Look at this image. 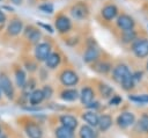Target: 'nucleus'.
I'll return each instance as SVG.
<instances>
[{
	"label": "nucleus",
	"instance_id": "20",
	"mask_svg": "<svg viewBox=\"0 0 148 138\" xmlns=\"http://www.w3.org/2000/svg\"><path fill=\"white\" fill-rule=\"evenodd\" d=\"M22 29H23V23H22L21 20H17V19L10 21V23H9L8 27H7L8 34H9V35H13V36L18 35V34L22 31Z\"/></svg>",
	"mask_w": 148,
	"mask_h": 138
},
{
	"label": "nucleus",
	"instance_id": "9",
	"mask_svg": "<svg viewBox=\"0 0 148 138\" xmlns=\"http://www.w3.org/2000/svg\"><path fill=\"white\" fill-rule=\"evenodd\" d=\"M72 28V22L69 20L68 16L64 15V14H60L57 16L56 19V29L60 32V34H66L71 30Z\"/></svg>",
	"mask_w": 148,
	"mask_h": 138
},
{
	"label": "nucleus",
	"instance_id": "8",
	"mask_svg": "<svg viewBox=\"0 0 148 138\" xmlns=\"http://www.w3.org/2000/svg\"><path fill=\"white\" fill-rule=\"evenodd\" d=\"M51 44L47 43V42H43V43H39L36 45V49H35V57L36 59H38L39 61H45L49 56L52 53L51 52Z\"/></svg>",
	"mask_w": 148,
	"mask_h": 138
},
{
	"label": "nucleus",
	"instance_id": "13",
	"mask_svg": "<svg viewBox=\"0 0 148 138\" xmlns=\"http://www.w3.org/2000/svg\"><path fill=\"white\" fill-rule=\"evenodd\" d=\"M25 133L29 138H42L43 137V131L40 126L34 122H30L25 125Z\"/></svg>",
	"mask_w": 148,
	"mask_h": 138
},
{
	"label": "nucleus",
	"instance_id": "14",
	"mask_svg": "<svg viewBox=\"0 0 148 138\" xmlns=\"http://www.w3.org/2000/svg\"><path fill=\"white\" fill-rule=\"evenodd\" d=\"M82 119L87 123V125H90L92 128H96V126H98L99 116L95 111L90 110V111H86V112L82 114Z\"/></svg>",
	"mask_w": 148,
	"mask_h": 138
},
{
	"label": "nucleus",
	"instance_id": "24",
	"mask_svg": "<svg viewBox=\"0 0 148 138\" xmlns=\"http://www.w3.org/2000/svg\"><path fill=\"white\" fill-rule=\"evenodd\" d=\"M60 60H61V56L58 52H52L49 56V58L45 60V65H46V67L53 70L60 64Z\"/></svg>",
	"mask_w": 148,
	"mask_h": 138
},
{
	"label": "nucleus",
	"instance_id": "35",
	"mask_svg": "<svg viewBox=\"0 0 148 138\" xmlns=\"http://www.w3.org/2000/svg\"><path fill=\"white\" fill-rule=\"evenodd\" d=\"M86 107L89 108V109H91L92 111H95V109L99 108V102H97V101H92L90 104H88V106H86Z\"/></svg>",
	"mask_w": 148,
	"mask_h": 138
},
{
	"label": "nucleus",
	"instance_id": "1",
	"mask_svg": "<svg viewBox=\"0 0 148 138\" xmlns=\"http://www.w3.org/2000/svg\"><path fill=\"white\" fill-rule=\"evenodd\" d=\"M112 79L114 82L119 83L124 90H132L135 86V80L133 73L126 64H118L112 68Z\"/></svg>",
	"mask_w": 148,
	"mask_h": 138
},
{
	"label": "nucleus",
	"instance_id": "25",
	"mask_svg": "<svg viewBox=\"0 0 148 138\" xmlns=\"http://www.w3.org/2000/svg\"><path fill=\"white\" fill-rule=\"evenodd\" d=\"M98 92H99L101 96L104 97V99H109V97L113 96L112 95L113 94V88L111 86L106 85V83H103V82H101L98 85Z\"/></svg>",
	"mask_w": 148,
	"mask_h": 138
},
{
	"label": "nucleus",
	"instance_id": "4",
	"mask_svg": "<svg viewBox=\"0 0 148 138\" xmlns=\"http://www.w3.org/2000/svg\"><path fill=\"white\" fill-rule=\"evenodd\" d=\"M116 123L120 129H127L135 124V115L132 111H123L118 115Z\"/></svg>",
	"mask_w": 148,
	"mask_h": 138
},
{
	"label": "nucleus",
	"instance_id": "19",
	"mask_svg": "<svg viewBox=\"0 0 148 138\" xmlns=\"http://www.w3.org/2000/svg\"><path fill=\"white\" fill-rule=\"evenodd\" d=\"M92 70L96 71L97 73L106 74L108 72H110V71L112 70V65H111V63H109V61H105V60L101 61V60H99V61H96V63L92 64Z\"/></svg>",
	"mask_w": 148,
	"mask_h": 138
},
{
	"label": "nucleus",
	"instance_id": "18",
	"mask_svg": "<svg viewBox=\"0 0 148 138\" xmlns=\"http://www.w3.org/2000/svg\"><path fill=\"white\" fill-rule=\"evenodd\" d=\"M138 39V34L134 29L132 30H125V31H121V35H120V41L125 44H133L135 41Z\"/></svg>",
	"mask_w": 148,
	"mask_h": 138
},
{
	"label": "nucleus",
	"instance_id": "30",
	"mask_svg": "<svg viewBox=\"0 0 148 138\" xmlns=\"http://www.w3.org/2000/svg\"><path fill=\"white\" fill-rule=\"evenodd\" d=\"M38 8H39L42 12H44V13H49V14H52L53 10H54V7H53V5H52L51 2H44V3H42Z\"/></svg>",
	"mask_w": 148,
	"mask_h": 138
},
{
	"label": "nucleus",
	"instance_id": "11",
	"mask_svg": "<svg viewBox=\"0 0 148 138\" xmlns=\"http://www.w3.org/2000/svg\"><path fill=\"white\" fill-rule=\"evenodd\" d=\"M101 15L105 21H111L118 15V8L113 3L105 5L101 10Z\"/></svg>",
	"mask_w": 148,
	"mask_h": 138
},
{
	"label": "nucleus",
	"instance_id": "10",
	"mask_svg": "<svg viewBox=\"0 0 148 138\" xmlns=\"http://www.w3.org/2000/svg\"><path fill=\"white\" fill-rule=\"evenodd\" d=\"M0 88L2 90V93L8 97V99H13L14 97V87L13 83L10 81V79L6 75V74H0Z\"/></svg>",
	"mask_w": 148,
	"mask_h": 138
},
{
	"label": "nucleus",
	"instance_id": "27",
	"mask_svg": "<svg viewBox=\"0 0 148 138\" xmlns=\"http://www.w3.org/2000/svg\"><path fill=\"white\" fill-rule=\"evenodd\" d=\"M138 128L141 132L143 133H148V114L147 112H143L139 121H138Z\"/></svg>",
	"mask_w": 148,
	"mask_h": 138
},
{
	"label": "nucleus",
	"instance_id": "23",
	"mask_svg": "<svg viewBox=\"0 0 148 138\" xmlns=\"http://www.w3.org/2000/svg\"><path fill=\"white\" fill-rule=\"evenodd\" d=\"M44 94L42 89H35L29 94V102L31 106H37L44 100Z\"/></svg>",
	"mask_w": 148,
	"mask_h": 138
},
{
	"label": "nucleus",
	"instance_id": "6",
	"mask_svg": "<svg viewBox=\"0 0 148 138\" xmlns=\"http://www.w3.org/2000/svg\"><path fill=\"white\" fill-rule=\"evenodd\" d=\"M116 24H117V27H118L121 31L132 30V29H134V27H135V21H134V19H133L131 15H128V14H120V15L117 17Z\"/></svg>",
	"mask_w": 148,
	"mask_h": 138
},
{
	"label": "nucleus",
	"instance_id": "33",
	"mask_svg": "<svg viewBox=\"0 0 148 138\" xmlns=\"http://www.w3.org/2000/svg\"><path fill=\"white\" fill-rule=\"evenodd\" d=\"M38 26H39V27H42V28H44V29H46V31H49L50 34H52V32H53V28H52L50 24H45V23L38 22Z\"/></svg>",
	"mask_w": 148,
	"mask_h": 138
},
{
	"label": "nucleus",
	"instance_id": "16",
	"mask_svg": "<svg viewBox=\"0 0 148 138\" xmlns=\"http://www.w3.org/2000/svg\"><path fill=\"white\" fill-rule=\"evenodd\" d=\"M59 121H60L61 125H64L66 128H69L72 130H75V128L77 126V119L73 115H67V114L61 115L59 117Z\"/></svg>",
	"mask_w": 148,
	"mask_h": 138
},
{
	"label": "nucleus",
	"instance_id": "36",
	"mask_svg": "<svg viewBox=\"0 0 148 138\" xmlns=\"http://www.w3.org/2000/svg\"><path fill=\"white\" fill-rule=\"evenodd\" d=\"M25 66H27V70H29V71H35L36 67H37V65L35 63H31V61L25 63Z\"/></svg>",
	"mask_w": 148,
	"mask_h": 138
},
{
	"label": "nucleus",
	"instance_id": "15",
	"mask_svg": "<svg viewBox=\"0 0 148 138\" xmlns=\"http://www.w3.org/2000/svg\"><path fill=\"white\" fill-rule=\"evenodd\" d=\"M79 97H80V94L77 93L76 89H73V88H66L60 93V99L66 102H73Z\"/></svg>",
	"mask_w": 148,
	"mask_h": 138
},
{
	"label": "nucleus",
	"instance_id": "26",
	"mask_svg": "<svg viewBox=\"0 0 148 138\" xmlns=\"http://www.w3.org/2000/svg\"><path fill=\"white\" fill-rule=\"evenodd\" d=\"M27 37L29 38V41L31 43H37L40 38V31L37 29H34L32 27H28L27 28V32H25Z\"/></svg>",
	"mask_w": 148,
	"mask_h": 138
},
{
	"label": "nucleus",
	"instance_id": "37",
	"mask_svg": "<svg viewBox=\"0 0 148 138\" xmlns=\"http://www.w3.org/2000/svg\"><path fill=\"white\" fill-rule=\"evenodd\" d=\"M6 21V15L3 14V12H2V9L0 8V23H3Z\"/></svg>",
	"mask_w": 148,
	"mask_h": 138
},
{
	"label": "nucleus",
	"instance_id": "31",
	"mask_svg": "<svg viewBox=\"0 0 148 138\" xmlns=\"http://www.w3.org/2000/svg\"><path fill=\"white\" fill-rule=\"evenodd\" d=\"M43 94H44V97L45 99H50L51 96H52V94H53V89H52V87L51 86H44L43 87Z\"/></svg>",
	"mask_w": 148,
	"mask_h": 138
},
{
	"label": "nucleus",
	"instance_id": "28",
	"mask_svg": "<svg viewBox=\"0 0 148 138\" xmlns=\"http://www.w3.org/2000/svg\"><path fill=\"white\" fill-rule=\"evenodd\" d=\"M15 81H16V85L18 87H23L25 85V81H27V78H25V73L22 68H16L15 70Z\"/></svg>",
	"mask_w": 148,
	"mask_h": 138
},
{
	"label": "nucleus",
	"instance_id": "21",
	"mask_svg": "<svg viewBox=\"0 0 148 138\" xmlns=\"http://www.w3.org/2000/svg\"><path fill=\"white\" fill-rule=\"evenodd\" d=\"M112 125V117L109 114H103L99 116V122H98V129L102 132L108 131Z\"/></svg>",
	"mask_w": 148,
	"mask_h": 138
},
{
	"label": "nucleus",
	"instance_id": "34",
	"mask_svg": "<svg viewBox=\"0 0 148 138\" xmlns=\"http://www.w3.org/2000/svg\"><path fill=\"white\" fill-rule=\"evenodd\" d=\"M142 77H143V72H141V71H136V72H134V73H133V78H134L135 82H136V81H139V80H141V79H142Z\"/></svg>",
	"mask_w": 148,
	"mask_h": 138
},
{
	"label": "nucleus",
	"instance_id": "17",
	"mask_svg": "<svg viewBox=\"0 0 148 138\" xmlns=\"http://www.w3.org/2000/svg\"><path fill=\"white\" fill-rule=\"evenodd\" d=\"M54 136L56 138H75L74 130L66 128L64 125H60L54 130Z\"/></svg>",
	"mask_w": 148,
	"mask_h": 138
},
{
	"label": "nucleus",
	"instance_id": "12",
	"mask_svg": "<svg viewBox=\"0 0 148 138\" xmlns=\"http://www.w3.org/2000/svg\"><path fill=\"white\" fill-rule=\"evenodd\" d=\"M94 97H95V92L91 87L89 86H86L81 89L80 92V100H81V103L83 106H88L90 104L92 101H94Z\"/></svg>",
	"mask_w": 148,
	"mask_h": 138
},
{
	"label": "nucleus",
	"instance_id": "29",
	"mask_svg": "<svg viewBox=\"0 0 148 138\" xmlns=\"http://www.w3.org/2000/svg\"><path fill=\"white\" fill-rule=\"evenodd\" d=\"M128 99L133 102L138 103H148V94H136V95H128Z\"/></svg>",
	"mask_w": 148,
	"mask_h": 138
},
{
	"label": "nucleus",
	"instance_id": "3",
	"mask_svg": "<svg viewBox=\"0 0 148 138\" xmlns=\"http://www.w3.org/2000/svg\"><path fill=\"white\" fill-rule=\"evenodd\" d=\"M99 58V50L95 46L94 41H88L87 50L83 53V61L87 64H94Z\"/></svg>",
	"mask_w": 148,
	"mask_h": 138
},
{
	"label": "nucleus",
	"instance_id": "7",
	"mask_svg": "<svg viewBox=\"0 0 148 138\" xmlns=\"http://www.w3.org/2000/svg\"><path fill=\"white\" fill-rule=\"evenodd\" d=\"M71 14L76 20H83L89 14V8L84 2H76L71 7Z\"/></svg>",
	"mask_w": 148,
	"mask_h": 138
},
{
	"label": "nucleus",
	"instance_id": "40",
	"mask_svg": "<svg viewBox=\"0 0 148 138\" xmlns=\"http://www.w3.org/2000/svg\"><path fill=\"white\" fill-rule=\"evenodd\" d=\"M146 70H147V72H148V60H147V63H146Z\"/></svg>",
	"mask_w": 148,
	"mask_h": 138
},
{
	"label": "nucleus",
	"instance_id": "42",
	"mask_svg": "<svg viewBox=\"0 0 148 138\" xmlns=\"http://www.w3.org/2000/svg\"><path fill=\"white\" fill-rule=\"evenodd\" d=\"M0 133H1V128H0Z\"/></svg>",
	"mask_w": 148,
	"mask_h": 138
},
{
	"label": "nucleus",
	"instance_id": "2",
	"mask_svg": "<svg viewBox=\"0 0 148 138\" xmlns=\"http://www.w3.org/2000/svg\"><path fill=\"white\" fill-rule=\"evenodd\" d=\"M131 50L139 59L148 57V38H138L133 44H131Z\"/></svg>",
	"mask_w": 148,
	"mask_h": 138
},
{
	"label": "nucleus",
	"instance_id": "22",
	"mask_svg": "<svg viewBox=\"0 0 148 138\" xmlns=\"http://www.w3.org/2000/svg\"><path fill=\"white\" fill-rule=\"evenodd\" d=\"M79 137L80 138H97L98 133L94 130L92 126H90V125H82L80 128V131H79Z\"/></svg>",
	"mask_w": 148,
	"mask_h": 138
},
{
	"label": "nucleus",
	"instance_id": "39",
	"mask_svg": "<svg viewBox=\"0 0 148 138\" xmlns=\"http://www.w3.org/2000/svg\"><path fill=\"white\" fill-rule=\"evenodd\" d=\"M0 138H7V136H6L3 132H1V133H0Z\"/></svg>",
	"mask_w": 148,
	"mask_h": 138
},
{
	"label": "nucleus",
	"instance_id": "38",
	"mask_svg": "<svg viewBox=\"0 0 148 138\" xmlns=\"http://www.w3.org/2000/svg\"><path fill=\"white\" fill-rule=\"evenodd\" d=\"M12 2H14V3H16V5H21L22 3V0H10Z\"/></svg>",
	"mask_w": 148,
	"mask_h": 138
},
{
	"label": "nucleus",
	"instance_id": "41",
	"mask_svg": "<svg viewBox=\"0 0 148 138\" xmlns=\"http://www.w3.org/2000/svg\"><path fill=\"white\" fill-rule=\"evenodd\" d=\"M0 96H1V88H0Z\"/></svg>",
	"mask_w": 148,
	"mask_h": 138
},
{
	"label": "nucleus",
	"instance_id": "5",
	"mask_svg": "<svg viewBox=\"0 0 148 138\" xmlns=\"http://www.w3.org/2000/svg\"><path fill=\"white\" fill-rule=\"evenodd\" d=\"M59 80L64 86H75L79 82V75L73 70L66 68L60 73Z\"/></svg>",
	"mask_w": 148,
	"mask_h": 138
},
{
	"label": "nucleus",
	"instance_id": "32",
	"mask_svg": "<svg viewBox=\"0 0 148 138\" xmlns=\"http://www.w3.org/2000/svg\"><path fill=\"white\" fill-rule=\"evenodd\" d=\"M121 101H123V99H121L119 95H113V96L110 99L109 104H110V106H118V104H120Z\"/></svg>",
	"mask_w": 148,
	"mask_h": 138
}]
</instances>
